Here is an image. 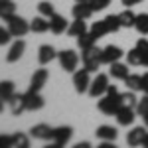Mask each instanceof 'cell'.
Masks as SVG:
<instances>
[{"mask_svg":"<svg viewBox=\"0 0 148 148\" xmlns=\"http://www.w3.org/2000/svg\"><path fill=\"white\" fill-rule=\"evenodd\" d=\"M109 75H111L113 79H121V81H125L126 77L130 75V73H128V65L121 63V61H114V63H111Z\"/></svg>","mask_w":148,"mask_h":148,"instance_id":"20","label":"cell"},{"mask_svg":"<svg viewBox=\"0 0 148 148\" xmlns=\"http://www.w3.org/2000/svg\"><path fill=\"white\" fill-rule=\"evenodd\" d=\"M95 134H97L99 140H111V142H114L116 136H119V130H116L114 126H111V125H101L97 130H95Z\"/></svg>","mask_w":148,"mask_h":148,"instance_id":"18","label":"cell"},{"mask_svg":"<svg viewBox=\"0 0 148 148\" xmlns=\"http://www.w3.org/2000/svg\"><path fill=\"white\" fill-rule=\"evenodd\" d=\"M89 4H91L93 12H101L111 4V0H89Z\"/></svg>","mask_w":148,"mask_h":148,"instance_id":"34","label":"cell"},{"mask_svg":"<svg viewBox=\"0 0 148 148\" xmlns=\"http://www.w3.org/2000/svg\"><path fill=\"white\" fill-rule=\"evenodd\" d=\"M97 40L99 38H103V36H107V34H111V30H109V26H107V22H105V18L103 20H99V22H95L91 26V30H89Z\"/></svg>","mask_w":148,"mask_h":148,"instance_id":"27","label":"cell"},{"mask_svg":"<svg viewBox=\"0 0 148 148\" xmlns=\"http://www.w3.org/2000/svg\"><path fill=\"white\" fill-rule=\"evenodd\" d=\"M2 111H4V99L0 97V113H2Z\"/></svg>","mask_w":148,"mask_h":148,"instance_id":"46","label":"cell"},{"mask_svg":"<svg viewBox=\"0 0 148 148\" xmlns=\"http://www.w3.org/2000/svg\"><path fill=\"white\" fill-rule=\"evenodd\" d=\"M107 87H109V75H105V73H97V77L91 81V85H89V95H91L93 99H97V97H103L105 93H107Z\"/></svg>","mask_w":148,"mask_h":148,"instance_id":"5","label":"cell"},{"mask_svg":"<svg viewBox=\"0 0 148 148\" xmlns=\"http://www.w3.org/2000/svg\"><path fill=\"white\" fill-rule=\"evenodd\" d=\"M89 73H91V71H87L85 67L73 71V87H75V91H77V93H87V91H89V85H91V77H89Z\"/></svg>","mask_w":148,"mask_h":148,"instance_id":"6","label":"cell"},{"mask_svg":"<svg viewBox=\"0 0 148 148\" xmlns=\"http://www.w3.org/2000/svg\"><path fill=\"white\" fill-rule=\"evenodd\" d=\"M24 97H26V111H40V109H44V97L40 95V91H32V89H28V91L24 93Z\"/></svg>","mask_w":148,"mask_h":148,"instance_id":"7","label":"cell"},{"mask_svg":"<svg viewBox=\"0 0 148 148\" xmlns=\"http://www.w3.org/2000/svg\"><path fill=\"white\" fill-rule=\"evenodd\" d=\"M116 123L121 126H128L134 123V119H136V109L134 107H126V105H123L119 111H116Z\"/></svg>","mask_w":148,"mask_h":148,"instance_id":"8","label":"cell"},{"mask_svg":"<svg viewBox=\"0 0 148 148\" xmlns=\"http://www.w3.org/2000/svg\"><path fill=\"white\" fill-rule=\"evenodd\" d=\"M85 32H87V24H85V20L73 18V22L69 24V28H67V36H71V38H79V36L85 34Z\"/></svg>","mask_w":148,"mask_h":148,"instance_id":"22","label":"cell"},{"mask_svg":"<svg viewBox=\"0 0 148 148\" xmlns=\"http://www.w3.org/2000/svg\"><path fill=\"white\" fill-rule=\"evenodd\" d=\"M123 56H126V53L119 46H107V47H103L101 61H103V63H107V65H111V63H114V61H119Z\"/></svg>","mask_w":148,"mask_h":148,"instance_id":"10","label":"cell"},{"mask_svg":"<svg viewBox=\"0 0 148 148\" xmlns=\"http://www.w3.org/2000/svg\"><path fill=\"white\" fill-rule=\"evenodd\" d=\"M56 57H57V51L53 49V46H49V44L40 46V49H38V61H40V65H47Z\"/></svg>","mask_w":148,"mask_h":148,"instance_id":"14","label":"cell"},{"mask_svg":"<svg viewBox=\"0 0 148 148\" xmlns=\"http://www.w3.org/2000/svg\"><path fill=\"white\" fill-rule=\"evenodd\" d=\"M16 14V6H14V2L12 0H0V18L6 22L10 16Z\"/></svg>","mask_w":148,"mask_h":148,"instance_id":"23","label":"cell"},{"mask_svg":"<svg viewBox=\"0 0 148 148\" xmlns=\"http://www.w3.org/2000/svg\"><path fill=\"white\" fill-rule=\"evenodd\" d=\"M47 69H38V71H34V75H32V79H30V89L32 91H40L44 85H46L47 81Z\"/></svg>","mask_w":148,"mask_h":148,"instance_id":"19","label":"cell"},{"mask_svg":"<svg viewBox=\"0 0 148 148\" xmlns=\"http://www.w3.org/2000/svg\"><path fill=\"white\" fill-rule=\"evenodd\" d=\"M30 136L38 138V140H53V126L46 125V123L34 125L30 128Z\"/></svg>","mask_w":148,"mask_h":148,"instance_id":"9","label":"cell"},{"mask_svg":"<svg viewBox=\"0 0 148 148\" xmlns=\"http://www.w3.org/2000/svg\"><path fill=\"white\" fill-rule=\"evenodd\" d=\"M97 107H99V111L103 114H116V111L123 107V99H121V93L119 95H105L99 99L97 103Z\"/></svg>","mask_w":148,"mask_h":148,"instance_id":"3","label":"cell"},{"mask_svg":"<svg viewBox=\"0 0 148 148\" xmlns=\"http://www.w3.org/2000/svg\"><path fill=\"white\" fill-rule=\"evenodd\" d=\"M24 51H26V44H24V40H16V42L10 46L8 53H6V61H8V63H16V61L24 56Z\"/></svg>","mask_w":148,"mask_h":148,"instance_id":"13","label":"cell"},{"mask_svg":"<svg viewBox=\"0 0 148 148\" xmlns=\"http://www.w3.org/2000/svg\"><path fill=\"white\" fill-rule=\"evenodd\" d=\"M0 148H12V136L0 134Z\"/></svg>","mask_w":148,"mask_h":148,"instance_id":"37","label":"cell"},{"mask_svg":"<svg viewBox=\"0 0 148 148\" xmlns=\"http://www.w3.org/2000/svg\"><path fill=\"white\" fill-rule=\"evenodd\" d=\"M121 99H123V105H126V107H134V109H136L138 99H136V95H134V91L128 89L126 93H121Z\"/></svg>","mask_w":148,"mask_h":148,"instance_id":"33","label":"cell"},{"mask_svg":"<svg viewBox=\"0 0 148 148\" xmlns=\"http://www.w3.org/2000/svg\"><path fill=\"white\" fill-rule=\"evenodd\" d=\"M8 105H10V113L14 116H20L26 111V97H24V93H14V97L8 101Z\"/></svg>","mask_w":148,"mask_h":148,"instance_id":"15","label":"cell"},{"mask_svg":"<svg viewBox=\"0 0 148 148\" xmlns=\"http://www.w3.org/2000/svg\"><path fill=\"white\" fill-rule=\"evenodd\" d=\"M119 20H121V26H123V28H134L136 14L130 10V8H126L125 12H121V14H119Z\"/></svg>","mask_w":148,"mask_h":148,"instance_id":"26","label":"cell"},{"mask_svg":"<svg viewBox=\"0 0 148 148\" xmlns=\"http://www.w3.org/2000/svg\"><path fill=\"white\" fill-rule=\"evenodd\" d=\"M97 44V38L91 34V32H85V34H81L79 38H77V46H79V49L83 51V49H87V47H91Z\"/></svg>","mask_w":148,"mask_h":148,"instance_id":"29","label":"cell"},{"mask_svg":"<svg viewBox=\"0 0 148 148\" xmlns=\"http://www.w3.org/2000/svg\"><path fill=\"white\" fill-rule=\"evenodd\" d=\"M136 47L142 51V53H148V40L146 38H140V40L136 42Z\"/></svg>","mask_w":148,"mask_h":148,"instance_id":"38","label":"cell"},{"mask_svg":"<svg viewBox=\"0 0 148 148\" xmlns=\"http://www.w3.org/2000/svg\"><path fill=\"white\" fill-rule=\"evenodd\" d=\"M73 136V128L71 126H56L53 128V144L56 146H65Z\"/></svg>","mask_w":148,"mask_h":148,"instance_id":"11","label":"cell"},{"mask_svg":"<svg viewBox=\"0 0 148 148\" xmlns=\"http://www.w3.org/2000/svg\"><path fill=\"white\" fill-rule=\"evenodd\" d=\"M38 12H40L42 16H46V18H51V16L56 14V6H53L51 2H47V0H42V2L38 4Z\"/></svg>","mask_w":148,"mask_h":148,"instance_id":"32","label":"cell"},{"mask_svg":"<svg viewBox=\"0 0 148 148\" xmlns=\"http://www.w3.org/2000/svg\"><path fill=\"white\" fill-rule=\"evenodd\" d=\"M75 2H89V0H75Z\"/></svg>","mask_w":148,"mask_h":148,"instance_id":"47","label":"cell"},{"mask_svg":"<svg viewBox=\"0 0 148 148\" xmlns=\"http://www.w3.org/2000/svg\"><path fill=\"white\" fill-rule=\"evenodd\" d=\"M136 113L142 116L144 113H148V93H144L142 99H138V105H136Z\"/></svg>","mask_w":148,"mask_h":148,"instance_id":"35","label":"cell"},{"mask_svg":"<svg viewBox=\"0 0 148 148\" xmlns=\"http://www.w3.org/2000/svg\"><path fill=\"white\" fill-rule=\"evenodd\" d=\"M142 93H148V73L142 75Z\"/></svg>","mask_w":148,"mask_h":148,"instance_id":"41","label":"cell"},{"mask_svg":"<svg viewBox=\"0 0 148 148\" xmlns=\"http://www.w3.org/2000/svg\"><path fill=\"white\" fill-rule=\"evenodd\" d=\"M134 30L140 36H148V12L136 14V22H134Z\"/></svg>","mask_w":148,"mask_h":148,"instance_id":"24","label":"cell"},{"mask_svg":"<svg viewBox=\"0 0 148 148\" xmlns=\"http://www.w3.org/2000/svg\"><path fill=\"white\" fill-rule=\"evenodd\" d=\"M144 136H146V128H144V126H134V128L126 134V142H128V146H142Z\"/></svg>","mask_w":148,"mask_h":148,"instance_id":"17","label":"cell"},{"mask_svg":"<svg viewBox=\"0 0 148 148\" xmlns=\"http://www.w3.org/2000/svg\"><path fill=\"white\" fill-rule=\"evenodd\" d=\"M6 24H8L6 28L10 30V34L14 36V38H24V36L30 32V22L24 20L22 16H16V14H14V16H10V18L6 20Z\"/></svg>","mask_w":148,"mask_h":148,"instance_id":"4","label":"cell"},{"mask_svg":"<svg viewBox=\"0 0 148 148\" xmlns=\"http://www.w3.org/2000/svg\"><path fill=\"white\" fill-rule=\"evenodd\" d=\"M57 59H59V65H61L63 71H67V73L77 71L79 53H77L75 49H61V51H57Z\"/></svg>","mask_w":148,"mask_h":148,"instance_id":"2","label":"cell"},{"mask_svg":"<svg viewBox=\"0 0 148 148\" xmlns=\"http://www.w3.org/2000/svg\"><path fill=\"white\" fill-rule=\"evenodd\" d=\"M101 53H103V47H97V46H91L87 49L81 51V61H83V67L91 73H97V69L101 67Z\"/></svg>","mask_w":148,"mask_h":148,"instance_id":"1","label":"cell"},{"mask_svg":"<svg viewBox=\"0 0 148 148\" xmlns=\"http://www.w3.org/2000/svg\"><path fill=\"white\" fill-rule=\"evenodd\" d=\"M142 56H144V59H142V65H144V67H148V53H142Z\"/></svg>","mask_w":148,"mask_h":148,"instance_id":"42","label":"cell"},{"mask_svg":"<svg viewBox=\"0 0 148 148\" xmlns=\"http://www.w3.org/2000/svg\"><path fill=\"white\" fill-rule=\"evenodd\" d=\"M73 18H81V20H89L93 16V8L89 2H75V6L71 8Z\"/></svg>","mask_w":148,"mask_h":148,"instance_id":"16","label":"cell"},{"mask_svg":"<svg viewBox=\"0 0 148 148\" xmlns=\"http://www.w3.org/2000/svg\"><path fill=\"white\" fill-rule=\"evenodd\" d=\"M14 93H16V87L12 81H0V97L4 99V103L10 101L14 97Z\"/></svg>","mask_w":148,"mask_h":148,"instance_id":"25","label":"cell"},{"mask_svg":"<svg viewBox=\"0 0 148 148\" xmlns=\"http://www.w3.org/2000/svg\"><path fill=\"white\" fill-rule=\"evenodd\" d=\"M142 59H144V56H142V51H140L138 47H132V49L126 53L128 65H142Z\"/></svg>","mask_w":148,"mask_h":148,"instance_id":"30","label":"cell"},{"mask_svg":"<svg viewBox=\"0 0 148 148\" xmlns=\"http://www.w3.org/2000/svg\"><path fill=\"white\" fill-rule=\"evenodd\" d=\"M30 146V138L24 132H16L12 134V148H28Z\"/></svg>","mask_w":148,"mask_h":148,"instance_id":"31","label":"cell"},{"mask_svg":"<svg viewBox=\"0 0 148 148\" xmlns=\"http://www.w3.org/2000/svg\"><path fill=\"white\" fill-rule=\"evenodd\" d=\"M142 119H144V126L148 128V113H144V114H142Z\"/></svg>","mask_w":148,"mask_h":148,"instance_id":"45","label":"cell"},{"mask_svg":"<svg viewBox=\"0 0 148 148\" xmlns=\"http://www.w3.org/2000/svg\"><path fill=\"white\" fill-rule=\"evenodd\" d=\"M142 146L148 148V132H146V136H144V140H142Z\"/></svg>","mask_w":148,"mask_h":148,"instance_id":"44","label":"cell"},{"mask_svg":"<svg viewBox=\"0 0 148 148\" xmlns=\"http://www.w3.org/2000/svg\"><path fill=\"white\" fill-rule=\"evenodd\" d=\"M123 2V6H126V8H130V6H134V4H140L142 0H121Z\"/></svg>","mask_w":148,"mask_h":148,"instance_id":"40","label":"cell"},{"mask_svg":"<svg viewBox=\"0 0 148 148\" xmlns=\"http://www.w3.org/2000/svg\"><path fill=\"white\" fill-rule=\"evenodd\" d=\"M49 30V18H46V16H36L34 20L30 22V32H36V34H44V32H47Z\"/></svg>","mask_w":148,"mask_h":148,"instance_id":"21","label":"cell"},{"mask_svg":"<svg viewBox=\"0 0 148 148\" xmlns=\"http://www.w3.org/2000/svg\"><path fill=\"white\" fill-rule=\"evenodd\" d=\"M12 38H14V36L10 34V30H8V28H2V26H0V46H6V44L10 42Z\"/></svg>","mask_w":148,"mask_h":148,"instance_id":"36","label":"cell"},{"mask_svg":"<svg viewBox=\"0 0 148 148\" xmlns=\"http://www.w3.org/2000/svg\"><path fill=\"white\" fill-rule=\"evenodd\" d=\"M67 28H69V24L67 20H65V16H59V14H53L51 18H49V32L51 34H63V32H67Z\"/></svg>","mask_w":148,"mask_h":148,"instance_id":"12","label":"cell"},{"mask_svg":"<svg viewBox=\"0 0 148 148\" xmlns=\"http://www.w3.org/2000/svg\"><path fill=\"white\" fill-rule=\"evenodd\" d=\"M125 85L126 89H130V91H142V75H134V73H130L128 77L125 79Z\"/></svg>","mask_w":148,"mask_h":148,"instance_id":"28","label":"cell"},{"mask_svg":"<svg viewBox=\"0 0 148 148\" xmlns=\"http://www.w3.org/2000/svg\"><path fill=\"white\" fill-rule=\"evenodd\" d=\"M75 148H89V142H79Z\"/></svg>","mask_w":148,"mask_h":148,"instance_id":"43","label":"cell"},{"mask_svg":"<svg viewBox=\"0 0 148 148\" xmlns=\"http://www.w3.org/2000/svg\"><path fill=\"white\" fill-rule=\"evenodd\" d=\"M107 95H119V87L109 83V87H107Z\"/></svg>","mask_w":148,"mask_h":148,"instance_id":"39","label":"cell"}]
</instances>
